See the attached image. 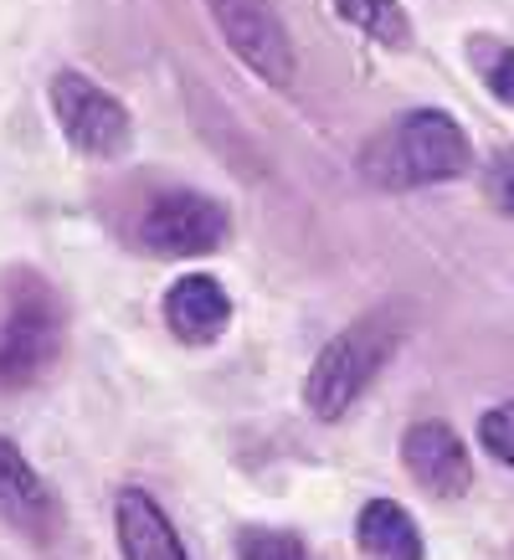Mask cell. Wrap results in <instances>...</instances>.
Segmentation results:
<instances>
[{"label": "cell", "mask_w": 514, "mask_h": 560, "mask_svg": "<svg viewBox=\"0 0 514 560\" xmlns=\"http://www.w3.org/2000/svg\"><path fill=\"white\" fill-rule=\"evenodd\" d=\"M474 171V144L443 108H411L360 150V175L381 190L447 186Z\"/></svg>", "instance_id": "obj_1"}, {"label": "cell", "mask_w": 514, "mask_h": 560, "mask_svg": "<svg viewBox=\"0 0 514 560\" xmlns=\"http://www.w3.org/2000/svg\"><path fill=\"white\" fill-rule=\"evenodd\" d=\"M401 335H407V324H401L396 308H376V314L355 319L350 329H340L308 365L304 381L308 411L319 422H340L344 411L371 390V381L392 365V355L401 350Z\"/></svg>", "instance_id": "obj_2"}, {"label": "cell", "mask_w": 514, "mask_h": 560, "mask_svg": "<svg viewBox=\"0 0 514 560\" xmlns=\"http://www.w3.org/2000/svg\"><path fill=\"white\" fill-rule=\"evenodd\" d=\"M206 11L232 47V57L253 78H262L268 88H293L299 57H293V36L283 32L273 0H206Z\"/></svg>", "instance_id": "obj_3"}, {"label": "cell", "mask_w": 514, "mask_h": 560, "mask_svg": "<svg viewBox=\"0 0 514 560\" xmlns=\"http://www.w3.org/2000/svg\"><path fill=\"white\" fill-rule=\"evenodd\" d=\"M51 114L62 124V135L78 154L93 160H114L129 150V108H124L108 88H98L83 72H57L51 78Z\"/></svg>", "instance_id": "obj_4"}, {"label": "cell", "mask_w": 514, "mask_h": 560, "mask_svg": "<svg viewBox=\"0 0 514 560\" xmlns=\"http://www.w3.org/2000/svg\"><path fill=\"white\" fill-rule=\"evenodd\" d=\"M139 242L160 257H201L226 242V206L201 190H171L139 217Z\"/></svg>", "instance_id": "obj_5"}, {"label": "cell", "mask_w": 514, "mask_h": 560, "mask_svg": "<svg viewBox=\"0 0 514 560\" xmlns=\"http://www.w3.org/2000/svg\"><path fill=\"white\" fill-rule=\"evenodd\" d=\"M401 468L432 499H463L474 489V458L447 422H417L401 438Z\"/></svg>", "instance_id": "obj_6"}, {"label": "cell", "mask_w": 514, "mask_h": 560, "mask_svg": "<svg viewBox=\"0 0 514 560\" xmlns=\"http://www.w3.org/2000/svg\"><path fill=\"white\" fill-rule=\"evenodd\" d=\"M62 350V324L51 314V304L21 299L16 314L0 329V386H32L42 371H51V360Z\"/></svg>", "instance_id": "obj_7"}, {"label": "cell", "mask_w": 514, "mask_h": 560, "mask_svg": "<svg viewBox=\"0 0 514 560\" xmlns=\"http://www.w3.org/2000/svg\"><path fill=\"white\" fill-rule=\"evenodd\" d=\"M0 525H11L16 535H26L36 545H47L57 535V525H62L51 489L42 483V474L26 463V453L11 438H0Z\"/></svg>", "instance_id": "obj_8"}, {"label": "cell", "mask_w": 514, "mask_h": 560, "mask_svg": "<svg viewBox=\"0 0 514 560\" xmlns=\"http://www.w3.org/2000/svg\"><path fill=\"white\" fill-rule=\"evenodd\" d=\"M165 324L180 345H211L222 340L226 324H232V299L211 272H186L165 293Z\"/></svg>", "instance_id": "obj_9"}, {"label": "cell", "mask_w": 514, "mask_h": 560, "mask_svg": "<svg viewBox=\"0 0 514 560\" xmlns=\"http://www.w3.org/2000/svg\"><path fill=\"white\" fill-rule=\"evenodd\" d=\"M114 535H119L124 560H190L171 514L154 504L144 489H124L114 504Z\"/></svg>", "instance_id": "obj_10"}, {"label": "cell", "mask_w": 514, "mask_h": 560, "mask_svg": "<svg viewBox=\"0 0 514 560\" xmlns=\"http://www.w3.org/2000/svg\"><path fill=\"white\" fill-rule=\"evenodd\" d=\"M355 545L365 560H428L422 529L401 504L392 499H371L355 520Z\"/></svg>", "instance_id": "obj_11"}, {"label": "cell", "mask_w": 514, "mask_h": 560, "mask_svg": "<svg viewBox=\"0 0 514 560\" xmlns=\"http://www.w3.org/2000/svg\"><path fill=\"white\" fill-rule=\"evenodd\" d=\"M335 11H340L355 32H365L376 47H411V21L401 11V0H335Z\"/></svg>", "instance_id": "obj_12"}, {"label": "cell", "mask_w": 514, "mask_h": 560, "mask_svg": "<svg viewBox=\"0 0 514 560\" xmlns=\"http://www.w3.org/2000/svg\"><path fill=\"white\" fill-rule=\"evenodd\" d=\"M468 51H474V68H479L483 88H489L499 103H514V47L510 42H489V36H479Z\"/></svg>", "instance_id": "obj_13"}, {"label": "cell", "mask_w": 514, "mask_h": 560, "mask_svg": "<svg viewBox=\"0 0 514 560\" xmlns=\"http://www.w3.org/2000/svg\"><path fill=\"white\" fill-rule=\"evenodd\" d=\"M237 560H308L304 540L289 529H242L237 535Z\"/></svg>", "instance_id": "obj_14"}, {"label": "cell", "mask_w": 514, "mask_h": 560, "mask_svg": "<svg viewBox=\"0 0 514 560\" xmlns=\"http://www.w3.org/2000/svg\"><path fill=\"white\" fill-rule=\"evenodd\" d=\"M479 447L494 463L514 468V401H499V407H489L479 417Z\"/></svg>", "instance_id": "obj_15"}, {"label": "cell", "mask_w": 514, "mask_h": 560, "mask_svg": "<svg viewBox=\"0 0 514 560\" xmlns=\"http://www.w3.org/2000/svg\"><path fill=\"white\" fill-rule=\"evenodd\" d=\"M489 190H494V201L514 217V150L494 154V165H489Z\"/></svg>", "instance_id": "obj_16"}]
</instances>
